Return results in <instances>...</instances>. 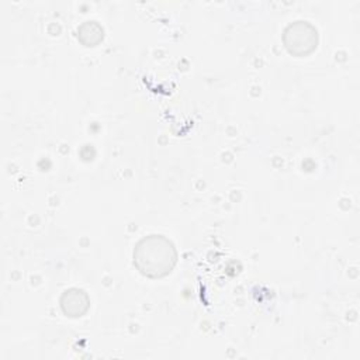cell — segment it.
<instances>
[{
	"label": "cell",
	"instance_id": "1",
	"mask_svg": "<svg viewBox=\"0 0 360 360\" xmlns=\"http://www.w3.org/2000/svg\"><path fill=\"white\" fill-rule=\"evenodd\" d=\"M177 260V252L170 239L163 235H148L134 249V264L146 277L160 278L169 274Z\"/></svg>",
	"mask_w": 360,
	"mask_h": 360
},
{
	"label": "cell",
	"instance_id": "2",
	"mask_svg": "<svg viewBox=\"0 0 360 360\" xmlns=\"http://www.w3.org/2000/svg\"><path fill=\"white\" fill-rule=\"evenodd\" d=\"M283 39L290 53L304 56L316 48L318 32L308 21H295L285 28Z\"/></svg>",
	"mask_w": 360,
	"mask_h": 360
},
{
	"label": "cell",
	"instance_id": "3",
	"mask_svg": "<svg viewBox=\"0 0 360 360\" xmlns=\"http://www.w3.org/2000/svg\"><path fill=\"white\" fill-rule=\"evenodd\" d=\"M60 307H62V311L68 316L77 318L87 312V309L90 307V300L83 290L70 288L62 294Z\"/></svg>",
	"mask_w": 360,
	"mask_h": 360
},
{
	"label": "cell",
	"instance_id": "4",
	"mask_svg": "<svg viewBox=\"0 0 360 360\" xmlns=\"http://www.w3.org/2000/svg\"><path fill=\"white\" fill-rule=\"evenodd\" d=\"M77 37L87 46H94L103 39V28L96 21H84L77 30Z\"/></svg>",
	"mask_w": 360,
	"mask_h": 360
}]
</instances>
